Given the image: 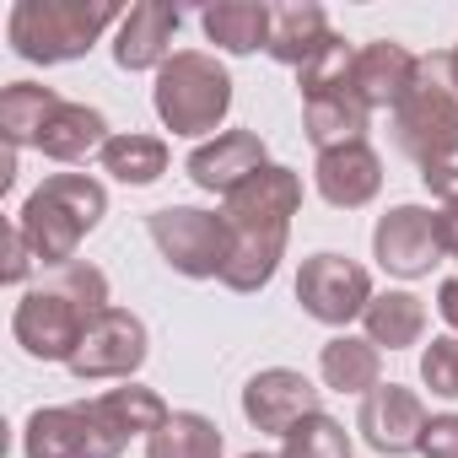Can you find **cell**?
Masks as SVG:
<instances>
[{
	"instance_id": "cell-1",
	"label": "cell",
	"mask_w": 458,
	"mask_h": 458,
	"mask_svg": "<svg viewBox=\"0 0 458 458\" xmlns=\"http://www.w3.org/2000/svg\"><path fill=\"white\" fill-rule=\"evenodd\" d=\"M297 210H302V178L281 162H270L265 173H254L243 189L221 199V221L233 233V254H226V270H221L226 292L249 297L276 281Z\"/></svg>"
},
{
	"instance_id": "cell-2",
	"label": "cell",
	"mask_w": 458,
	"mask_h": 458,
	"mask_svg": "<svg viewBox=\"0 0 458 458\" xmlns=\"http://www.w3.org/2000/svg\"><path fill=\"white\" fill-rule=\"evenodd\" d=\"M108 276L87 259H71L60 270H49L44 286L22 292L17 313H12V335L33 361H65L76 356L81 335L92 329L98 313H108Z\"/></svg>"
},
{
	"instance_id": "cell-3",
	"label": "cell",
	"mask_w": 458,
	"mask_h": 458,
	"mask_svg": "<svg viewBox=\"0 0 458 458\" xmlns=\"http://www.w3.org/2000/svg\"><path fill=\"white\" fill-rule=\"evenodd\" d=\"M103 216H108V189H103L98 178H87V173H49V178L28 194L17 226H22L33 259H38L44 270H60V265L76 259L81 238L92 233Z\"/></svg>"
},
{
	"instance_id": "cell-4",
	"label": "cell",
	"mask_w": 458,
	"mask_h": 458,
	"mask_svg": "<svg viewBox=\"0 0 458 458\" xmlns=\"http://www.w3.org/2000/svg\"><path fill=\"white\" fill-rule=\"evenodd\" d=\"M124 12L114 0H17L6 17V38L33 65H65L81 60Z\"/></svg>"
},
{
	"instance_id": "cell-5",
	"label": "cell",
	"mask_w": 458,
	"mask_h": 458,
	"mask_svg": "<svg viewBox=\"0 0 458 458\" xmlns=\"http://www.w3.org/2000/svg\"><path fill=\"white\" fill-rule=\"evenodd\" d=\"M151 103H157V119L162 130L194 140V135H210L226 108H233V76L216 55H199V49H178L162 71H157V87H151Z\"/></svg>"
},
{
	"instance_id": "cell-6",
	"label": "cell",
	"mask_w": 458,
	"mask_h": 458,
	"mask_svg": "<svg viewBox=\"0 0 458 458\" xmlns=\"http://www.w3.org/2000/svg\"><path fill=\"white\" fill-rule=\"evenodd\" d=\"M394 146L410 162H426L458 146V87H453L447 55H420L415 81L394 108Z\"/></svg>"
},
{
	"instance_id": "cell-7",
	"label": "cell",
	"mask_w": 458,
	"mask_h": 458,
	"mask_svg": "<svg viewBox=\"0 0 458 458\" xmlns=\"http://www.w3.org/2000/svg\"><path fill=\"white\" fill-rule=\"evenodd\" d=\"M146 233L162 249V259L178 276H189V281H221L226 254H233L226 221L216 210H199V205H162V210H151Z\"/></svg>"
},
{
	"instance_id": "cell-8",
	"label": "cell",
	"mask_w": 458,
	"mask_h": 458,
	"mask_svg": "<svg viewBox=\"0 0 458 458\" xmlns=\"http://www.w3.org/2000/svg\"><path fill=\"white\" fill-rule=\"evenodd\" d=\"M372 297H377L372 276L356 259L335 254V249L302 259V270H297V302H302V313L318 318V324H329V329H345L351 318H361Z\"/></svg>"
},
{
	"instance_id": "cell-9",
	"label": "cell",
	"mask_w": 458,
	"mask_h": 458,
	"mask_svg": "<svg viewBox=\"0 0 458 458\" xmlns=\"http://www.w3.org/2000/svg\"><path fill=\"white\" fill-rule=\"evenodd\" d=\"M140 361H146V324L130 308H108L81 335V345L71 356V372L81 383H103V377H135Z\"/></svg>"
},
{
	"instance_id": "cell-10",
	"label": "cell",
	"mask_w": 458,
	"mask_h": 458,
	"mask_svg": "<svg viewBox=\"0 0 458 458\" xmlns=\"http://www.w3.org/2000/svg\"><path fill=\"white\" fill-rule=\"evenodd\" d=\"M372 259L388 276H399V281L431 276V265L442 259L437 216L426 205H394L388 216H377V226H372Z\"/></svg>"
},
{
	"instance_id": "cell-11",
	"label": "cell",
	"mask_w": 458,
	"mask_h": 458,
	"mask_svg": "<svg viewBox=\"0 0 458 458\" xmlns=\"http://www.w3.org/2000/svg\"><path fill=\"white\" fill-rule=\"evenodd\" d=\"M426 420H431V415H426L420 394L404 388V383H377V388L361 399V410H356V431H361L367 447L383 453V458L420 453V431H426Z\"/></svg>"
},
{
	"instance_id": "cell-12",
	"label": "cell",
	"mask_w": 458,
	"mask_h": 458,
	"mask_svg": "<svg viewBox=\"0 0 458 458\" xmlns=\"http://www.w3.org/2000/svg\"><path fill=\"white\" fill-rule=\"evenodd\" d=\"M243 415H249L254 431L286 437L292 426H302L308 415H318V388L302 372H292V367H265L243 388Z\"/></svg>"
},
{
	"instance_id": "cell-13",
	"label": "cell",
	"mask_w": 458,
	"mask_h": 458,
	"mask_svg": "<svg viewBox=\"0 0 458 458\" xmlns=\"http://www.w3.org/2000/svg\"><path fill=\"white\" fill-rule=\"evenodd\" d=\"M270 167V157H265V140L254 135V130H221L216 140H205V146H194L189 151V162H183V173L205 189V194H233V189H243L254 173H265Z\"/></svg>"
},
{
	"instance_id": "cell-14",
	"label": "cell",
	"mask_w": 458,
	"mask_h": 458,
	"mask_svg": "<svg viewBox=\"0 0 458 458\" xmlns=\"http://www.w3.org/2000/svg\"><path fill=\"white\" fill-rule=\"evenodd\" d=\"M22 453L28 458H114L92 426V410L87 404H49V410H33L28 415V431H22Z\"/></svg>"
},
{
	"instance_id": "cell-15",
	"label": "cell",
	"mask_w": 458,
	"mask_h": 458,
	"mask_svg": "<svg viewBox=\"0 0 458 458\" xmlns=\"http://www.w3.org/2000/svg\"><path fill=\"white\" fill-rule=\"evenodd\" d=\"M183 12L167 0H140L124 12L119 38H114V65L119 71H162L173 60V33H178Z\"/></svg>"
},
{
	"instance_id": "cell-16",
	"label": "cell",
	"mask_w": 458,
	"mask_h": 458,
	"mask_svg": "<svg viewBox=\"0 0 458 458\" xmlns=\"http://www.w3.org/2000/svg\"><path fill=\"white\" fill-rule=\"evenodd\" d=\"M87 410H92V426H98V437H103V447L114 458L130 447V437H151L173 415L162 404V394L157 388H140V383H124V388L98 394V399H87Z\"/></svg>"
},
{
	"instance_id": "cell-17",
	"label": "cell",
	"mask_w": 458,
	"mask_h": 458,
	"mask_svg": "<svg viewBox=\"0 0 458 458\" xmlns=\"http://www.w3.org/2000/svg\"><path fill=\"white\" fill-rule=\"evenodd\" d=\"M313 183L318 194L335 205V210H361L377 199L383 189V162L367 140L356 146H335V151H318V167H313Z\"/></svg>"
},
{
	"instance_id": "cell-18",
	"label": "cell",
	"mask_w": 458,
	"mask_h": 458,
	"mask_svg": "<svg viewBox=\"0 0 458 458\" xmlns=\"http://www.w3.org/2000/svg\"><path fill=\"white\" fill-rule=\"evenodd\" d=\"M415 65L420 55H410L404 44L394 38H377V44H361L356 49V71H351V87L367 108H399V98L410 92L415 81Z\"/></svg>"
},
{
	"instance_id": "cell-19",
	"label": "cell",
	"mask_w": 458,
	"mask_h": 458,
	"mask_svg": "<svg viewBox=\"0 0 458 458\" xmlns=\"http://www.w3.org/2000/svg\"><path fill=\"white\" fill-rule=\"evenodd\" d=\"M199 28L226 55H254V49H270L276 6H265V0H216V6L199 12Z\"/></svg>"
},
{
	"instance_id": "cell-20",
	"label": "cell",
	"mask_w": 458,
	"mask_h": 458,
	"mask_svg": "<svg viewBox=\"0 0 458 458\" xmlns=\"http://www.w3.org/2000/svg\"><path fill=\"white\" fill-rule=\"evenodd\" d=\"M367 119H372V108L356 98V87L324 92V98H308V103H302V124H308V140H313L318 151L367 140Z\"/></svg>"
},
{
	"instance_id": "cell-21",
	"label": "cell",
	"mask_w": 458,
	"mask_h": 458,
	"mask_svg": "<svg viewBox=\"0 0 458 458\" xmlns=\"http://www.w3.org/2000/svg\"><path fill=\"white\" fill-rule=\"evenodd\" d=\"M318 372H324V388H335V394H372L377 383H383V356H377V345L367 340V335H335V340H324V351H318Z\"/></svg>"
},
{
	"instance_id": "cell-22",
	"label": "cell",
	"mask_w": 458,
	"mask_h": 458,
	"mask_svg": "<svg viewBox=\"0 0 458 458\" xmlns=\"http://www.w3.org/2000/svg\"><path fill=\"white\" fill-rule=\"evenodd\" d=\"M329 17L324 6H313V0H286V6H276V28H270V55L292 71H302L324 44H329Z\"/></svg>"
},
{
	"instance_id": "cell-23",
	"label": "cell",
	"mask_w": 458,
	"mask_h": 458,
	"mask_svg": "<svg viewBox=\"0 0 458 458\" xmlns=\"http://www.w3.org/2000/svg\"><path fill=\"white\" fill-rule=\"evenodd\" d=\"M114 135H108V119L87 103H60L49 130L38 135V151L55 157V162H87L92 151H103Z\"/></svg>"
},
{
	"instance_id": "cell-24",
	"label": "cell",
	"mask_w": 458,
	"mask_h": 458,
	"mask_svg": "<svg viewBox=\"0 0 458 458\" xmlns=\"http://www.w3.org/2000/svg\"><path fill=\"white\" fill-rule=\"evenodd\" d=\"M65 98H55V87H38V81H12L6 92H0V135H6V146H38V135L49 130L55 108Z\"/></svg>"
},
{
	"instance_id": "cell-25",
	"label": "cell",
	"mask_w": 458,
	"mask_h": 458,
	"mask_svg": "<svg viewBox=\"0 0 458 458\" xmlns=\"http://www.w3.org/2000/svg\"><path fill=\"white\" fill-rule=\"evenodd\" d=\"M361 324L377 351H404V345H420V335H426V302L415 292H383L367 302Z\"/></svg>"
},
{
	"instance_id": "cell-26",
	"label": "cell",
	"mask_w": 458,
	"mask_h": 458,
	"mask_svg": "<svg viewBox=\"0 0 458 458\" xmlns=\"http://www.w3.org/2000/svg\"><path fill=\"white\" fill-rule=\"evenodd\" d=\"M103 173H114L130 189H146L167 173V140L162 135H140V130H119L103 151H98Z\"/></svg>"
},
{
	"instance_id": "cell-27",
	"label": "cell",
	"mask_w": 458,
	"mask_h": 458,
	"mask_svg": "<svg viewBox=\"0 0 458 458\" xmlns=\"http://www.w3.org/2000/svg\"><path fill=\"white\" fill-rule=\"evenodd\" d=\"M146 458H221V426L199 410H173L146 437Z\"/></svg>"
},
{
	"instance_id": "cell-28",
	"label": "cell",
	"mask_w": 458,
	"mask_h": 458,
	"mask_svg": "<svg viewBox=\"0 0 458 458\" xmlns=\"http://www.w3.org/2000/svg\"><path fill=\"white\" fill-rule=\"evenodd\" d=\"M351 71H356V49L335 33L302 71H297V92H302V103L308 98H324V92H345L351 87Z\"/></svg>"
},
{
	"instance_id": "cell-29",
	"label": "cell",
	"mask_w": 458,
	"mask_h": 458,
	"mask_svg": "<svg viewBox=\"0 0 458 458\" xmlns=\"http://www.w3.org/2000/svg\"><path fill=\"white\" fill-rule=\"evenodd\" d=\"M281 458H351V437L335 415H308L302 426H292L281 437Z\"/></svg>"
},
{
	"instance_id": "cell-30",
	"label": "cell",
	"mask_w": 458,
	"mask_h": 458,
	"mask_svg": "<svg viewBox=\"0 0 458 458\" xmlns=\"http://www.w3.org/2000/svg\"><path fill=\"white\" fill-rule=\"evenodd\" d=\"M420 383L437 399H458V335H437L420 351Z\"/></svg>"
},
{
	"instance_id": "cell-31",
	"label": "cell",
	"mask_w": 458,
	"mask_h": 458,
	"mask_svg": "<svg viewBox=\"0 0 458 458\" xmlns=\"http://www.w3.org/2000/svg\"><path fill=\"white\" fill-rule=\"evenodd\" d=\"M420 183H426L442 205H453V199H458V146L426 157V162H420Z\"/></svg>"
},
{
	"instance_id": "cell-32",
	"label": "cell",
	"mask_w": 458,
	"mask_h": 458,
	"mask_svg": "<svg viewBox=\"0 0 458 458\" xmlns=\"http://www.w3.org/2000/svg\"><path fill=\"white\" fill-rule=\"evenodd\" d=\"M420 458H458V415H431L420 431Z\"/></svg>"
},
{
	"instance_id": "cell-33",
	"label": "cell",
	"mask_w": 458,
	"mask_h": 458,
	"mask_svg": "<svg viewBox=\"0 0 458 458\" xmlns=\"http://www.w3.org/2000/svg\"><path fill=\"white\" fill-rule=\"evenodd\" d=\"M33 265H38V259H33L28 238H22V226H12V233H6V270H0V281H6V286H22Z\"/></svg>"
},
{
	"instance_id": "cell-34",
	"label": "cell",
	"mask_w": 458,
	"mask_h": 458,
	"mask_svg": "<svg viewBox=\"0 0 458 458\" xmlns=\"http://www.w3.org/2000/svg\"><path fill=\"white\" fill-rule=\"evenodd\" d=\"M437 238H442V254H453V259H458V199L437 210Z\"/></svg>"
},
{
	"instance_id": "cell-35",
	"label": "cell",
	"mask_w": 458,
	"mask_h": 458,
	"mask_svg": "<svg viewBox=\"0 0 458 458\" xmlns=\"http://www.w3.org/2000/svg\"><path fill=\"white\" fill-rule=\"evenodd\" d=\"M437 313H442V324L458 335V276H447V281L437 286Z\"/></svg>"
},
{
	"instance_id": "cell-36",
	"label": "cell",
	"mask_w": 458,
	"mask_h": 458,
	"mask_svg": "<svg viewBox=\"0 0 458 458\" xmlns=\"http://www.w3.org/2000/svg\"><path fill=\"white\" fill-rule=\"evenodd\" d=\"M447 71H453V87H458V49H447Z\"/></svg>"
},
{
	"instance_id": "cell-37",
	"label": "cell",
	"mask_w": 458,
	"mask_h": 458,
	"mask_svg": "<svg viewBox=\"0 0 458 458\" xmlns=\"http://www.w3.org/2000/svg\"><path fill=\"white\" fill-rule=\"evenodd\" d=\"M243 458H270V453H243ZM276 458H281V453H276Z\"/></svg>"
}]
</instances>
